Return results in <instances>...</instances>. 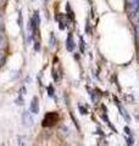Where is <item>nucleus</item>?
I'll return each instance as SVG.
<instances>
[{"label":"nucleus","mask_w":139,"mask_h":146,"mask_svg":"<svg viewBox=\"0 0 139 146\" xmlns=\"http://www.w3.org/2000/svg\"><path fill=\"white\" fill-rule=\"evenodd\" d=\"M56 122H59L57 112H48L44 116V119H43V123H41V124H43V127L49 128V127H53Z\"/></svg>","instance_id":"f257e3e1"},{"label":"nucleus","mask_w":139,"mask_h":146,"mask_svg":"<svg viewBox=\"0 0 139 146\" xmlns=\"http://www.w3.org/2000/svg\"><path fill=\"white\" fill-rule=\"evenodd\" d=\"M128 7H129V12L132 15L137 13L139 10V0H128Z\"/></svg>","instance_id":"f03ea898"},{"label":"nucleus","mask_w":139,"mask_h":146,"mask_svg":"<svg viewBox=\"0 0 139 146\" xmlns=\"http://www.w3.org/2000/svg\"><path fill=\"white\" fill-rule=\"evenodd\" d=\"M3 40V35H1V33H0V42Z\"/></svg>","instance_id":"0eeeda50"},{"label":"nucleus","mask_w":139,"mask_h":146,"mask_svg":"<svg viewBox=\"0 0 139 146\" xmlns=\"http://www.w3.org/2000/svg\"><path fill=\"white\" fill-rule=\"evenodd\" d=\"M67 49L68 51H73L75 49V42H72V34H70L67 38Z\"/></svg>","instance_id":"39448f33"},{"label":"nucleus","mask_w":139,"mask_h":146,"mask_svg":"<svg viewBox=\"0 0 139 146\" xmlns=\"http://www.w3.org/2000/svg\"><path fill=\"white\" fill-rule=\"evenodd\" d=\"M22 119H23V124H25V125H27V127L32 125V122H33V119H32V116L29 115V112L25 111V113L22 115Z\"/></svg>","instance_id":"20e7f679"},{"label":"nucleus","mask_w":139,"mask_h":146,"mask_svg":"<svg viewBox=\"0 0 139 146\" xmlns=\"http://www.w3.org/2000/svg\"><path fill=\"white\" fill-rule=\"evenodd\" d=\"M31 112L37 115V113H39V100L37 96L33 98L32 100V104H31Z\"/></svg>","instance_id":"7ed1b4c3"},{"label":"nucleus","mask_w":139,"mask_h":146,"mask_svg":"<svg viewBox=\"0 0 139 146\" xmlns=\"http://www.w3.org/2000/svg\"><path fill=\"white\" fill-rule=\"evenodd\" d=\"M134 29H136V38H137V42H138V44H139V23L136 25Z\"/></svg>","instance_id":"423d86ee"}]
</instances>
